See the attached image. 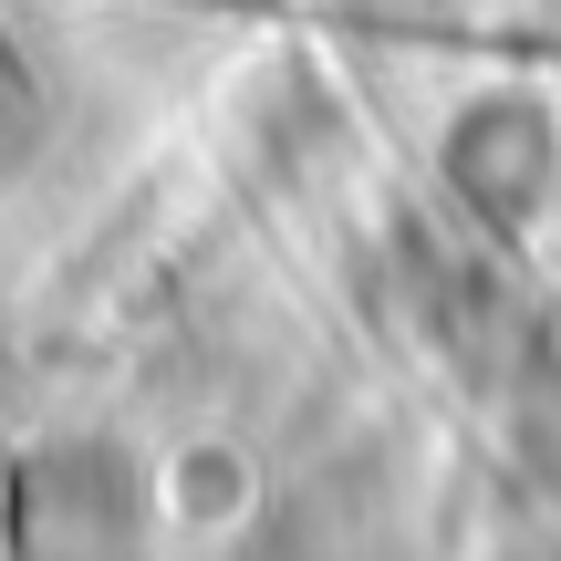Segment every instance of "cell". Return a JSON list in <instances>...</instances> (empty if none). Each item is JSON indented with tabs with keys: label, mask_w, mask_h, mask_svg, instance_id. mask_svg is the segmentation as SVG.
<instances>
[{
	"label": "cell",
	"mask_w": 561,
	"mask_h": 561,
	"mask_svg": "<svg viewBox=\"0 0 561 561\" xmlns=\"http://www.w3.org/2000/svg\"><path fill=\"white\" fill-rule=\"evenodd\" d=\"M447 187L479 208L489 229H520L530 208L561 187V125L530 94H479L447 125Z\"/></svg>",
	"instance_id": "obj_1"
}]
</instances>
